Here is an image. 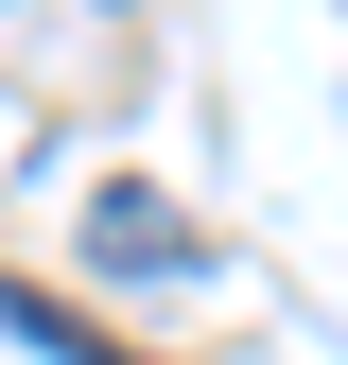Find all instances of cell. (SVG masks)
<instances>
[{
	"label": "cell",
	"mask_w": 348,
	"mask_h": 365,
	"mask_svg": "<svg viewBox=\"0 0 348 365\" xmlns=\"http://www.w3.org/2000/svg\"><path fill=\"white\" fill-rule=\"evenodd\" d=\"M87 261H105V279H174V261H192L174 192H140V174H122V192H87Z\"/></svg>",
	"instance_id": "obj_1"
},
{
	"label": "cell",
	"mask_w": 348,
	"mask_h": 365,
	"mask_svg": "<svg viewBox=\"0 0 348 365\" xmlns=\"http://www.w3.org/2000/svg\"><path fill=\"white\" fill-rule=\"evenodd\" d=\"M0 331H18V348H53V365H140V348H105V331H87V313H53V279H18V296H0Z\"/></svg>",
	"instance_id": "obj_2"
}]
</instances>
